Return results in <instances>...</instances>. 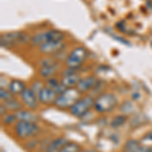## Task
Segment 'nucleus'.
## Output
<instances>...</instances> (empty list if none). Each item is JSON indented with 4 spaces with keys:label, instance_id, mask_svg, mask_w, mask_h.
I'll return each instance as SVG.
<instances>
[{
    "label": "nucleus",
    "instance_id": "nucleus-1",
    "mask_svg": "<svg viewBox=\"0 0 152 152\" xmlns=\"http://www.w3.org/2000/svg\"><path fill=\"white\" fill-rule=\"evenodd\" d=\"M118 105V99L114 94L104 92L95 97L94 110L97 114H107L111 113Z\"/></svg>",
    "mask_w": 152,
    "mask_h": 152
},
{
    "label": "nucleus",
    "instance_id": "nucleus-2",
    "mask_svg": "<svg viewBox=\"0 0 152 152\" xmlns=\"http://www.w3.org/2000/svg\"><path fill=\"white\" fill-rule=\"evenodd\" d=\"M14 135L19 140H28L40 133L41 129L39 125L33 122L18 121L14 125Z\"/></svg>",
    "mask_w": 152,
    "mask_h": 152
},
{
    "label": "nucleus",
    "instance_id": "nucleus-3",
    "mask_svg": "<svg viewBox=\"0 0 152 152\" xmlns=\"http://www.w3.org/2000/svg\"><path fill=\"white\" fill-rule=\"evenodd\" d=\"M95 99L92 95L79 97L78 100L69 109V113L75 118H83L94 107Z\"/></svg>",
    "mask_w": 152,
    "mask_h": 152
},
{
    "label": "nucleus",
    "instance_id": "nucleus-4",
    "mask_svg": "<svg viewBox=\"0 0 152 152\" xmlns=\"http://www.w3.org/2000/svg\"><path fill=\"white\" fill-rule=\"evenodd\" d=\"M79 97L80 94L76 88H67L63 94L58 95L53 105L59 110H69Z\"/></svg>",
    "mask_w": 152,
    "mask_h": 152
},
{
    "label": "nucleus",
    "instance_id": "nucleus-5",
    "mask_svg": "<svg viewBox=\"0 0 152 152\" xmlns=\"http://www.w3.org/2000/svg\"><path fill=\"white\" fill-rule=\"evenodd\" d=\"M64 37V34L61 31H58V29H49V31L36 34L35 36L31 37V46H35V47L36 46L40 47L43 44L50 41H63Z\"/></svg>",
    "mask_w": 152,
    "mask_h": 152
},
{
    "label": "nucleus",
    "instance_id": "nucleus-6",
    "mask_svg": "<svg viewBox=\"0 0 152 152\" xmlns=\"http://www.w3.org/2000/svg\"><path fill=\"white\" fill-rule=\"evenodd\" d=\"M87 58V51L82 46H78L68 54L65 59V65L69 68L78 69Z\"/></svg>",
    "mask_w": 152,
    "mask_h": 152
},
{
    "label": "nucleus",
    "instance_id": "nucleus-7",
    "mask_svg": "<svg viewBox=\"0 0 152 152\" xmlns=\"http://www.w3.org/2000/svg\"><path fill=\"white\" fill-rule=\"evenodd\" d=\"M19 96H20V102L26 109L31 110V111H35L38 109L40 102H39L38 95L34 92V90L31 87H26Z\"/></svg>",
    "mask_w": 152,
    "mask_h": 152
},
{
    "label": "nucleus",
    "instance_id": "nucleus-8",
    "mask_svg": "<svg viewBox=\"0 0 152 152\" xmlns=\"http://www.w3.org/2000/svg\"><path fill=\"white\" fill-rule=\"evenodd\" d=\"M0 41H1L2 47H10L15 44H24L28 41V38L23 33L13 31V33H7L5 35H2Z\"/></svg>",
    "mask_w": 152,
    "mask_h": 152
},
{
    "label": "nucleus",
    "instance_id": "nucleus-9",
    "mask_svg": "<svg viewBox=\"0 0 152 152\" xmlns=\"http://www.w3.org/2000/svg\"><path fill=\"white\" fill-rule=\"evenodd\" d=\"M57 96H58V94L54 91V89L46 86V85L42 88V90L38 94V99H39L40 104H45V105L54 104V102H55Z\"/></svg>",
    "mask_w": 152,
    "mask_h": 152
},
{
    "label": "nucleus",
    "instance_id": "nucleus-10",
    "mask_svg": "<svg viewBox=\"0 0 152 152\" xmlns=\"http://www.w3.org/2000/svg\"><path fill=\"white\" fill-rule=\"evenodd\" d=\"M99 80L94 77V76H87V77H83L79 80V82L76 85V89L79 91L80 94H84L86 92L90 91L94 89L96 82Z\"/></svg>",
    "mask_w": 152,
    "mask_h": 152
},
{
    "label": "nucleus",
    "instance_id": "nucleus-11",
    "mask_svg": "<svg viewBox=\"0 0 152 152\" xmlns=\"http://www.w3.org/2000/svg\"><path fill=\"white\" fill-rule=\"evenodd\" d=\"M64 47L63 41H50L47 43L43 44L39 47V50L42 54L45 55H51V54H56L61 51V49Z\"/></svg>",
    "mask_w": 152,
    "mask_h": 152
},
{
    "label": "nucleus",
    "instance_id": "nucleus-12",
    "mask_svg": "<svg viewBox=\"0 0 152 152\" xmlns=\"http://www.w3.org/2000/svg\"><path fill=\"white\" fill-rule=\"evenodd\" d=\"M15 116L18 118V121H24V122H33L37 123L39 121V116L31 110H19L15 113Z\"/></svg>",
    "mask_w": 152,
    "mask_h": 152
},
{
    "label": "nucleus",
    "instance_id": "nucleus-13",
    "mask_svg": "<svg viewBox=\"0 0 152 152\" xmlns=\"http://www.w3.org/2000/svg\"><path fill=\"white\" fill-rule=\"evenodd\" d=\"M59 70V64L57 62L54 63L52 65H48V66H44V67H41L40 70H39V74L42 78L44 79H49L51 77H54L56 74H57Z\"/></svg>",
    "mask_w": 152,
    "mask_h": 152
},
{
    "label": "nucleus",
    "instance_id": "nucleus-14",
    "mask_svg": "<svg viewBox=\"0 0 152 152\" xmlns=\"http://www.w3.org/2000/svg\"><path fill=\"white\" fill-rule=\"evenodd\" d=\"M68 142V140L64 137H57V138L52 139L50 144L48 145L46 152H60L62 147Z\"/></svg>",
    "mask_w": 152,
    "mask_h": 152
},
{
    "label": "nucleus",
    "instance_id": "nucleus-15",
    "mask_svg": "<svg viewBox=\"0 0 152 152\" xmlns=\"http://www.w3.org/2000/svg\"><path fill=\"white\" fill-rule=\"evenodd\" d=\"M80 79H81L80 75L78 74V73H74V74H71V75L62 76L60 80H61V83H62L66 88H75Z\"/></svg>",
    "mask_w": 152,
    "mask_h": 152
},
{
    "label": "nucleus",
    "instance_id": "nucleus-16",
    "mask_svg": "<svg viewBox=\"0 0 152 152\" xmlns=\"http://www.w3.org/2000/svg\"><path fill=\"white\" fill-rule=\"evenodd\" d=\"M26 88V83L19 79H12L8 84L9 91L13 95H20V94Z\"/></svg>",
    "mask_w": 152,
    "mask_h": 152
},
{
    "label": "nucleus",
    "instance_id": "nucleus-17",
    "mask_svg": "<svg viewBox=\"0 0 152 152\" xmlns=\"http://www.w3.org/2000/svg\"><path fill=\"white\" fill-rule=\"evenodd\" d=\"M2 104H4V105L6 107V109L8 110V112H11V113H16L23 107V102H19V100L18 99H15L14 96L10 99L6 100V102H2Z\"/></svg>",
    "mask_w": 152,
    "mask_h": 152
},
{
    "label": "nucleus",
    "instance_id": "nucleus-18",
    "mask_svg": "<svg viewBox=\"0 0 152 152\" xmlns=\"http://www.w3.org/2000/svg\"><path fill=\"white\" fill-rule=\"evenodd\" d=\"M127 120H128V116L127 115H119V116H116L113 118V120L110 123V126L114 129H118L120 127L124 126L126 124Z\"/></svg>",
    "mask_w": 152,
    "mask_h": 152
},
{
    "label": "nucleus",
    "instance_id": "nucleus-19",
    "mask_svg": "<svg viewBox=\"0 0 152 152\" xmlns=\"http://www.w3.org/2000/svg\"><path fill=\"white\" fill-rule=\"evenodd\" d=\"M1 122L4 126H11V125H15L18 122V118L15 116V113L8 112L7 114L4 115L3 117H1Z\"/></svg>",
    "mask_w": 152,
    "mask_h": 152
},
{
    "label": "nucleus",
    "instance_id": "nucleus-20",
    "mask_svg": "<svg viewBox=\"0 0 152 152\" xmlns=\"http://www.w3.org/2000/svg\"><path fill=\"white\" fill-rule=\"evenodd\" d=\"M81 148H80V145L75 142H69L65 144L64 146L62 147V149L60 150V152H80Z\"/></svg>",
    "mask_w": 152,
    "mask_h": 152
},
{
    "label": "nucleus",
    "instance_id": "nucleus-21",
    "mask_svg": "<svg viewBox=\"0 0 152 152\" xmlns=\"http://www.w3.org/2000/svg\"><path fill=\"white\" fill-rule=\"evenodd\" d=\"M139 146H140V143L138 141L134 140V139H130L125 143L124 152H136Z\"/></svg>",
    "mask_w": 152,
    "mask_h": 152
},
{
    "label": "nucleus",
    "instance_id": "nucleus-22",
    "mask_svg": "<svg viewBox=\"0 0 152 152\" xmlns=\"http://www.w3.org/2000/svg\"><path fill=\"white\" fill-rule=\"evenodd\" d=\"M40 142L41 141L39 140V139L36 140V139H34V138H31L26 141V143L23 144V148L28 151H33V150H35V149H38L37 147H39V145H40Z\"/></svg>",
    "mask_w": 152,
    "mask_h": 152
},
{
    "label": "nucleus",
    "instance_id": "nucleus-23",
    "mask_svg": "<svg viewBox=\"0 0 152 152\" xmlns=\"http://www.w3.org/2000/svg\"><path fill=\"white\" fill-rule=\"evenodd\" d=\"M120 111L123 113V115H129L134 111L133 104L131 102H125L120 105Z\"/></svg>",
    "mask_w": 152,
    "mask_h": 152
},
{
    "label": "nucleus",
    "instance_id": "nucleus-24",
    "mask_svg": "<svg viewBox=\"0 0 152 152\" xmlns=\"http://www.w3.org/2000/svg\"><path fill=\"white\" fill-rule=\"evenodd\" d=\"M14 95L9 91V89H6V88H0V99H1L2 102H6V100L12 99Z\"/></svg>",
    "mask_w": 152,
    "mask_h": 152
},
{
    "label": "nucleus",
    "instance_id": "nucleus-25",
    "mask_svg": "<svg viewBox=\"0 0 152 152\" xmlns=\"http://www.w3.org/2000/svg\"><path fill=\"white\" fill-rule=\"evenodd\" d=\"M60 83H61V80L57 79V78L54 76V77H51V78H49V79H47L45 85L48 87H50V88H52V89H54V88L57 87Z\"/></svg>",
    "mask_w": 152,
    "mask_h": 152
},
{
    "label": "nucleus",
    "instance_id": "nucleus-26",
    "mask_svg": "<svg viewBox=\"0 0 152 152\" xmlns=\"http://www.w3.org/2000/svg\"><path fill=\"white\" fill-rule=\"evenodd\" d=\"M51 141H52V138H46L44 140H42L40 142V145L38 147V152H46V149H47Z\"/></svg>",
    "mask_w": 152,
    "mask_h": 152
},
{
    "label": "nucleus",
    "instance_id": "nucleus-27",
    "mask_svg": "<svg viewBox=\"0 0 152 152\" xmlns=\"http://www.w3.org/2000/svg\"><path fill=\"white\" fill-rule=\"evenodd\" d=\"M44 86H45V84H43L41 81H35V82H33V84H31V88L34 90V92L38 95L39 94V92L42 90V88H43Z\"/></svg>",
    "mask_w": 152,
    "mask_h": 152
},
{
    "label": "nucleus",
    "instance_id": "nucleus-28",
    "mask_svg": "<svg viewBox=\"0 0 152 152\" xmlns=\"http://www.w3.org/2000/svg\"><path fill=\"white\" fill-rule=\"evenodd\" d=\"M54 63H56V60L54 58H44L40 60L39 64H40L41 67H44V66H48V65H52Z\"/></svg>",
    "mask_w": 152,
    "mask_h": 152
},
{
    "label": "nucleus",
    "instance_id": "nucleus-29",
    "mask_svg": "<svg viewBox=\"0 0 152 152\" xmlns=\"http://www.w3.org/2000/svg\"><path fill=\"white\" fill-rule=\"evenodd\" d=\"M8 113V110L6 109V107L4 105V104H0V116L3 117L4 115Z\"/></svg>",
    "mask_w": 152,
    "mask_h": 152
},
{
    "label": "nucleus",
    "instance_id": "nucleus-30",
    "mask_svg": "<svg viewBox=\"0 0 152 152\" xmlns=\"http://www.w3.org/2000/svg\"><path fill=\"white\" fill-rule=\"evenodd\" d=\"M145 140H151L152 141V132H150V133H147L145 136H144V138Z\"/></svg>",
    "mask_w": 152,
    "mask_h": 152
},
{
    "label": "nucleus",
    "instance_id": "nucleus-31",
    "mask_svg": "<svg viewBox=\"0 0 152 152\" xmlns=\"http://www.w3.org/2000/svg\"><path fill=\"white\" fill-rule=\"evenodd\" d=\"M80 152H97L94 149H85V150H80Z\"/></svg>",
    "mask_w": 152,
    "mask_h": 152
}]
</instances>
